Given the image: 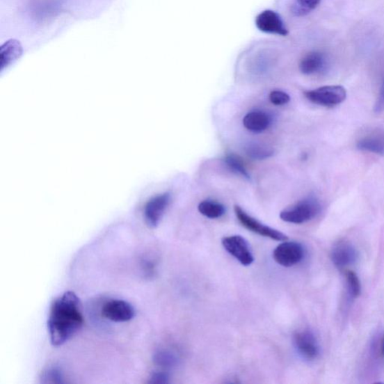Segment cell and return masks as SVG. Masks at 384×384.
<instances>
[{
    "instance_id": "3",
    "label": "cell",
    "mask_w": 384,
    "mask_h": 384,
    "mask_svg": "<svg viewBox=\"0 0 384 384\" xmlns=\"http://www.w3.org/2000/svg\"><path fill=\"white\" fill-rule=\"evenodd\" d=\"M305 97L320 106L333 108L342 104L347 98V92L339 85L325 86L322 88L307 91Z\"/></svg>"
},
{
    "instance_id": "25",
    "label": "cell",
    "mask_w": 384,
    "mask_h": 384,
    "mask_svg": "<svg viewBox=\"0 0 384 384\" xmlns=\"http://www.w3.org/2000/svg\"><path fill=\"white\" fill-rule=\"evenodd\" d=\"M374 111L378 113L384 111V79L381 86L376 102L374 104Z\"/></svg>"
},
{
    "instance_id": "27",
    "label": "cell",
    "mask_w": 384,
    "mask_h": 384,
    "mask_svg": "<svg viewBox=\"0 0 384 384\" xmlns=\"http://www.w3.org/2000/svg\"><path fill=\"white\" fill-rule=\"evenodd\" d=\"M381 351H382L383 356L384 357V337H383V342H382Z\"/></svg>"
},
{
    "instance_id": "23",
    "label": "cell",
    "mask_w": 384,
    "mask_h": 384,
    "mask_svg": "<svg viewBox=\"0 0 384 384\" xmlns=\"http://www.w3.org/2000/svg\"><path fill=\"white\" fill-rule=\"evenodd\" d=\"M269 99L275 105H284L290 102V96L280 90H274L269 95Z\"/></svg>"
},
{
    "instance_id": "16",
    "label": "cell",
    "mask_w": 384,
    "mask_h": 384,
    "mask_svg": "<svg viewBox=\"0 0 384 384\" xmlns=\"http://www.w3.org/2000/svg\"><path fill=\"white\" fill-rule=\"evenodd\" d=\"M198 211L207 218L216 219L222 217L225 214V208L213 200H204L198 205Z\"/></svg>"
},
{
    "instance_id": "7",
    "label": "cell",
    "mask_w": 384,
    "mask_h": 384,
    "mask_svg": "<svg viewBox=\"0 0 384 384\" xmlns=\"http://www.w3.org/2000/svg\"><path fill=\"white\" fill-rule=\"evenodd\" d=\"M136 312L132 305L122 300H111L105 303L102 309L104 319L113 322L122 323L131 321Z\"/></svg>"
},
{
    "instance_id": "19",
    "label": "cell",
    "mask_w": 384,
    "mask_h": 384,
    "mask_svg": "<svg viewBox=\"0 0 384 384\" xmlns=\"http://www.w3.org/2000/svg\"><path fill=\"white\" fill-rule=\"evenodd\" d=\"M246 154L253 159L262 160L271 157L273 150L261 144L253 143L246 148Z\"/></svg>"
},
{
    "instance_id": "1",
    "label": "cell",
    "mask_w": 384,
    "mask_h": 384,
    "mask_svg": "<svg viewBox=\"0 0 384 384\" xmlns=\"http://www.w3.org/2000/svg\"><path fill=\"white\" fill-rule=\"evenodd\" d=\"M79 297L68 291L56 299L51 307L48 330L54 346L68 342L82 328L84 322Z\"/></svg>"
},
{
    "instance_id": "26",
    "label": "cell",
    "mask_w": 384,
    "mask_h": 384,
    "mask_svg": "<svg viewBox=\"0 0 384 384\" xmlns=\"http://www.w3.org/2000/svg\"><path fill=\"white\" fill-rule=\"evenodd\" d=\"M155 264L150 261L144 262V272L147 276H152L155 273Z\"/></svg>"
},
{
    "instance_id": "17",
    "label": "cell",
    "mask_w": 384,
    "mask_h": 384,
    "mask_svg": "<svg viewBox=\"0 0 384 384\" xmlns=\"http://www.w3.org/2000/svg\"><path fill=\"white\" fill-rule=\"evenodd\" d=\"M153 361H154L157 366L162 369H170L177 366L179 359L174 352L168 350H160L155 353Z\"/></svg>"
},
{
    "instance_id": "6",
    "label": "cell",
    "mask_w": 384,
    "mask_h": 384,
    "mask_svg": "<svg viewBox=\"0 0 384 384\" xmlns=\"http://www.w3.org/2000/svg\"><path fill=\"white\" fill-rule=\"evenodd\" d=\"M222 243L225 250L243 266H250L254 262V256L246 240L241 236L234 235L223 239Z\"/></svg>"
},
{
    "instance_id": "10",
    "label": "cell",
    "mask_w": 384,
    "mask_h": 384,
    "mask_svg": "<svg viewBox=\"0 0 384 384\" xmlns=\"http://www.w3.org/2000/svg\"><path fill=\"white\" fill-rule=\"evenodd\" d=\"M255 24L261 31L266 33L286 36L288 31L280 15L271 10H266L259 14Z\"/></svg>"
},
{
    "instance_id": "22",
    "label": "cell",
    "mask_w": 384,
    "mask_h": 384,
    "mask_svg": "<svg viewBox=\"0 0 384 384\" xmlns=\"http://www.w3.org/2000/svg\"><path fill=\"white\" fill-rule=\"evenodd\" d=\"M345 278L348 282L350 293L353 298H357L361 294V283L356 273L345 270Z\"/></svg>"
},
{
    "instance_id": "13",
    "label": "cell",
    "mask_w": 384,
    "mask_h": 384,
    "mask_svg": "<svg viewBox=\"0 0 384 384\" xmlns=\"http://www.w3.org/2000/svg\"><path fill=\"white\" fill-rule=\"evenodd\" d=\"M357 146L362 151L384 156V131H374L367 134L358 141Z\"/></svg>"
},
{
    "instance_id": "12",
    "label": "cell",
    "mask_w": 384,
    "mask_h": 384,
    "mask_svg": "<svg viewBox=\"0 0 384 384\" xmlns=\"http://www.w3.org/2000/svg\"><path fill=\"white\" fill-rule=\"evenodd\" d=\"M328 66L326 56L319 51H313L306 54L300 64L301 72L306 75L321 74Z\"/></svg>"
},
{
    "instance_id": "4",
    "label": "cell",
    "mask_w": 384,
    "mask_h": 384,
    "mask_svg": "<svg viewBox=\"0 0 384 384\" xmlns=\"http://www.w3.org/2000/svg\"><path fill=\"white\" fill-rule=\"evenodd\" d=\"M234 212L239 222L252 232L276 240V241H287L288 239L284 233L258 222L257 219L247 214L241 207L236 205Z\"/></svg>"
},
{
    "instance_id": "9",
    "label": "cell",
    "mask_w": 384,
    "mask_h": 384,
    "mask_svg": "<svg viewBox=\"0 0 384 384\" xmlns=\"http://www.w3.org/2000/svg\"><path fill=\"white\" fill-rule=\"evenodd\" d=\"M170 196L168 193L158 195L151 199L144 210V217L150 227H156L170 204Z\"/></svg>"
},
{
    "instance_id": "2",
    "label": "cell",
    "mask_w": 384,
    "mask_h": 384,
    "mask_svg": "<svg viewBox=\"0 0 384 384\" xmlns=\"http://www.w3.org/2000/svg\"><path fill=\"white\" fill-rule=\"evenodd\" d=\"M321 206L315 198L304 199L282 211L280 218L284 222L301 225L310 222L321 212Z\"/></svg>"
},
{
    "instance_id": "15",
    "label": "cell",
    "mask_w": 384,
    "mask_h": 384,
    "mask_svg": "<svg viewBox=\"0 0 384 384\" xmlns=\"http://www.w3.org/2000/svg\"><path fill=\"white\" fill-rule=\"evenodd\" d=\"M23 54V47L20 42L10 40L5 42L0 48L1 54V70L20 58Z\"/></svg>"
},
{
    "instance_id": "8",
    "label": "cell",
    "mask_w": 384,
    "mask_h": 384,
    "mask_svg": "<svg viewBox=\"0 0 384 384\" xmlns=\"http://www.w3.org/2000/svg\"><path fill=\"white\" fill-rule=\"evenodd\" d=\"M294 344L297 352L307 360H314L319 354V346L314 335L309 330L297 331L294 335Z\"/></svg>"
},
{
    "instance_id": "14",
    "label": "cell",
    "mask_w": 384,
    "mask_h": 384,
    "mask_svg": "<svg viewBox=\"0 0 384 384\" xmlns=\"http://www.w3.org/2000/svg\"><path fill=\"white\" fill-rule=\"evenodd\" d=\"M271 118L262 111H255L246 115L243 125L246 129L255 133H261L270 127Z\"/></svg>"
},
{
    "instance_id": "18",
    "label": "cell",
    "mask_w": 384,
    "mask_h": 384,
    "mask_svg": "<svg viewBox=\"0 0 384 384\" xmlns=\"http://www.w3.org/2000/svg\"><path fill=\"white\" fill-rule=\"evenodd\" d=\"M321 0H292L291 11L296 16L308 15L319 6Z\"/></svg>"
},
{
    "instance_id": "21",
    "label": "cell",
    "mask_w": 384,
    "mask_h": 384,
    "mask_svg": "<svg viewBox=\"0 0 384 384\" xmlns=\"http://www.w3.org/2000/svg\"><path fill=\"white\" fill-rule=\"evenodd\" d=\"M40 379L43 383H64L63 372L58 367H51L42 372Z\"/></svg>"
},
{
    "instance_id": "20",
    "label": "cell",
    "mask_w": 384,
    "mask_h": 384,
    "mask_svg": "<svg viewBox=\"0 0 384 384\" xmlns=\"http://www.w3.org/2000/svg\"><path fill=\"white\" fill-rule=\"evenodd\" d=\"M225 162L230 170L246 179H250V175H249L245 163L241 158L234 154L228 155L225 158Z\"/></svg>"
},
{
    "instance_id": "11",
    "label": "cell",
    "mask_w": 384,
    "mask_h": 384,
    "mask_svg": "<svg viewBox=\"0 0 384 384\" xmlns=\"http://www.w3.org/2000/svg\"><path fill=\"white\" fill-rule=\"evenodd\" d=\"M358 257L356 249L351 243L344 240L336 243L331 253L333 264L341 270L356 262Z\"/></svg>"
},
{
    "instance_id": "5",
    "label": "cell",
    "mask_w": 384,
    "mask_h": 384,
    "mask_svg": "<svg viewBox=\"0 0 384 384\" xmlns=\"http://www.w3.org/2000/svg\"><path fill=\"white\" fill-rule=\"evenodd\" d=\"M305 251L299 243L285 241L273 251L274 261L284 267H291L303 261Z\"/></svg>"
},
{
    "instance_id": "24",
    "label": "cell",
    "mask_w": 384,
    "mask_h": 384,
    "mask_svg": "<svg viewBox=\"0 0 384 384\" xmlns=\"http://www.w3.org/2000/svg\"><path fill=\"white\" fill-rule=\"evenodd\" d=\"M169 374L165 371H157L152 374L149 383L164 384L169 383Z\"/></svg>"
}]
</instances>
